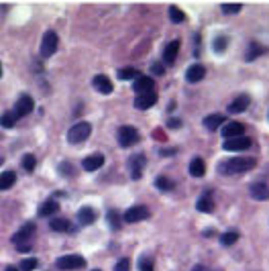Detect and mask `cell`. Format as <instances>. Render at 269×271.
Listing matches in <instances>:
<instances>
[{
	"label": "cell",
	"instance_id": "obj_1",
	"mask_svg": "<svg viewBox=\"0 0 269 271\" xmlns=\"http://www.w3.org/2000/svg\"><path fill=\"white\" fill-rule=\"evenodd\" d=\"M255 159L253 157H235V159H227L218 165V171L222 175H235V173H245L255 167Z\"/></svg>",
	"mask_w": 269,
	"mask_h": 271
},
{
	"label": "cell",
	"instance_id": "obj_2",
	"mask_svg": "<svg viewBox=\"0 0 269 271\" xmlns=\"http://www.w3.org/2000/svg\"><path fill=\"white\" fill-rule=\"evenodd\" d=\"M33 235H35V224L33 222H27L25 227H22L14 237H12V243H14V247L18 251H22V253H27V251H31V247H33V243H31V239H33Z\"/></svg>",
	"mask_w": 269,
	"mask_h": 271
},
{
	"label": "cell",
	"instance_id": "obj_3",
	"mask_svg": "<svg viewBox=\"0 0 269 271\" xmlns=\"http://www.w3.org/2000/svg\"><path fill=\"white\" fill-rule=\"evenodd\" d=\"M90 131H92L90 123H76L70 131H67V141H70L72 145H80L90 137Z\"/></svg>",
	"mask_w": 269,
	"mask_h": 271
},
{
	"label": "cell",
	"instance_id": "obj_4",
	"mask_svg": "<svg viewBox=\"0 0 269 271\" xmlns=\"http://www.w3.org/2000/svg\"><path fill=\"white\" fill-rule=\"evenodd\" d=\"M117 139H119V145H121V147H131V145H134V143H139L141 135H139V131L134 129V127L125 125V127L119 129Z\"/></svg>",
	"mask_w": 269,
	"mask_h": 271
},
{
	"label": "cell",
	"instance_id": "obj_5",
	"mask_svg": "<svg viewBox=\"0 0 269 271\" xmlns=\"http://www.w3.org/2000/svg\"><path fill=\"white\" fill-rule=\"evenodd\" d=\"M147 165V159H145V155L143 153H137V155H133L131 159H129V173L131 177L137 182V179L143 177V169Z\"/></svg>",
	"mask_w": 269,
	"mask_h": 271
},
{
	"label": "cell",
	"instance_id": "obj_6",
	"mask_svg": "<svg viewBox=\"0 0 269 271\" xmlns=\"http://www.w3.org/2000/svg\"><path fill=\"white\" fill-rule=\"evenodd\" d=\"M57 269H65V271H72V269H82L86 265V259L82 255H63L55 261Z\"/></svg>",
	"mask_w": 269,
	"mask_h": 271
},
{
	"label": "cell",
	"instance_id": "obj_7",
	"mask_svg": "<svg viewBox=\"0 0 269 271\" xmlns=\"http://www.w3.org/2000/svg\"><path fill=\"white\" fill-rule=\"evenodd\" d=\"M57 35L55 31H47L43 35V41H41V55L43 57H51L55 51H57Z\"/></svg>",
	"mask_w": 269,
	"mask_h": 271
},
{
	"label": "cell",
	"instance_id": "obj_8",
	"mask_svg": "<svg viewBox=\"0 0 269 271\" xmlns=\"http://www.w3.org/2000/svg\"><path fill=\"white\" fill-rule=\"evenodd\" d=\"M33 108H35V102H33V98L29 96V94H22L18 100H16V104H14V117L16 119H22V117H27L29 112H33Z\"/></svg>",
	"mask_w": 269,
	"mask_h": 271
},
{
	"label": "cell",
	"instance_id": "obj_9",
	"mask_svg": "<svg viewBox=\"0 0 269 271\" xmlns=\"http://www.w3.org/2000/svg\"><path fill=\"white\" fill-rule=\"evenodd\" d=\"M253 147V141L249 137H237V139H224L222 149L224 151H247Z\"/></svg>",
	"mask_w": 269,
	"mask_h": 271
},
{
	"label": "cell",
	"instance_id": "obj_10",
	"mask_svg": "<svg viewBox=\"0 0 269 271\" xmlns=\"http://www.w3.org/2000/svg\"><path fill=\"white\" fill-rule=\"evenodd\" d=\"M149 216H151V212H149L147 206H131V208L123 214V220H125V222H141V220H145V218H149Z\"/></svg>",
	"mask_w": 269,
	"mask_h": 271
},
{
	"label": "cell",
	"instance_id": "obj_11",
	"mask_svg": "<svg viewBox=\"0 0 269 271\" xmlns=\"http://www.w3.org/2000/svg\"><path fill=\"white\" fill-rule=\"evenodd\" d=\"M220 133H222L224 139L245 137V125H243V123H237V121H231V123H227V125H222Z\"/></svg>",
	"mask_w": 269,
	"mask_h": 271
},
{
	"label": "cell",
	"instance_id": "obj_12",
	"mask_svg": "<svg viewBox=\"0 0 269 271\" xmlns=\"http://www.w3.org/2000/svg\"><path fill=\"white\" fill-rule=\"evenodd\" d=\"M249 104H251V98L247 94H241V96H237V98H233L229 102L227 112H229V115H241V112H245L247 108H249Z\"/></svg>",
	"mask_w": 269,
	"mask_h": 271
},
{
	"label": "cell",
	"instance_id": "obj_13",
	"mask_svg": "<svg viewBox=\"0 0 269 271\" xmlns=\"http://www.w3.org/2000/svg\"><path fill=\"white\" fill-rule=\"evenodd\" d=\"M153 88H155V80L149 78V76H143V74H141L137 80H133V90H134V92H137L139 96L153 92Z\"/></svg>",
	"mask_w": 269,
	"mask_h": 271
},
{
	"label": "cell",
	"instance_id": "obj_14",
	"mask_svg": "<svg viewBox=\"0 0 269 271\" xmlns=\"http://www.w3.org/2000/svg\"><path fill=\"white\" fill-rule=\"evenodd\" d=\"M204 76H206V67L202 65V63L190 65L188 72H186V80H188L190 84H196V82H200V80H204Z\"/></svg>",
	"mask_w": 269,
	"mask_h": 271
},
{
	"label": "cell",
	"instance_id": "obj_15",
	"mask_svg": "<svg viewBox=\"0 0 269 271\" xmlns=\"http://www.w3.org/2000/svg\"><path fill=\"white\" fill-rule=\"evenodd\" d=\"M102 165H104V155H100V153L88 155L86 159L82 161V167H84L86 171H96V169H100Z\"/></svg>",
	"mask_w": 269,
	"mask_h": 271
},
{
	"label": "cell",
	"instance_id": "obj_16",
	"mask_svg": "<svg viewBox=\"0 0 269 271\" xmlns=\"http://www.w3.org/2000/svg\"><path fill=\"white\" fill-rule=\"evenodd\" d=\"M157 104V94L155 92H149V94H141L134 98V108H139V110H147L151 106Z\"/></svg>",
	"mask_w": 269,
	"mask_h": 271
},
{
	"label": "cell",
	"instance_id": "obj_17",
	"mask_svg": "<svg viewBox=\"0 0 269 271\" xmlns=\"http://www.w3.org/2000/svg\"><path fill=\"white\" fill-rule=\"evenodd\" d=\"M196 208L200 210V212H204V214H210L212 210H214V202H212V194L210 192H204L200 198H198V202H196Z\"/></svg>",
	"mask_w": 269,
	"mask_h": 271
},
{
	"label": "cell",
	"instance_id": "obj_18",
	"mask_svg": "<svg viewBox=\"0 0 269 271\" xmlns=\"http://www.w3.org/2000/svg\"><path fill=\"white\" fill-rule=\"evenodd\" d=\"M249 192H251V196H253L255 200H261V202L269 200V186H267V184H263V182H255V184H251Z\"/></svg>",
	"mask_w": 269,
	"mask_h": 271
},
{
	"label": "cell",
	"instance_id": "obj_19",
	"mask_svg": "<svg viewBox=\"0 0 269 271\" xmlns=\"http://www.w3.org/2000/svg\"><path fill=\"white\" fill-rule=\"evenodd\" d=\"M92 86L98 90V92H102V94H110V92H112V82H110V78H108V76H104V74L94 76Z\"/></svg>",
	"mask_w": 269,
	"mask_h": 271
},
{
	"label": "cell",
	"instance_id": "obj_20",
	"mask_svg": "<svg viewBox=\"0 0 269 271\" xmlns=\"http://www.w3.org/2000/svg\"><path fill=\"white\" fill-rule=\"evenodd\" d=\"M177 53H179V41H171V43L167 45V47H165V51H163V59H165V63H167V65L175 63Z\"/></svg>",
	"mask_w": 269,
	"mask_h": 271
},
{
	"label": "cell",
	"instance_id": "obj_21",
	"mask_svg": "<svg viewBox=\"0 0 269 271\" xmlns=\"http://www.w3.org/2000/svg\"><path fill=\"white\" fill-rule=\"evenodd\" d=\"M94 220H96V212L90 206H84V208L78 210V222L84 224V227H86V224H92Z\"/></svg>",
	"mask_w": 269,
	"mask_h": 271
},
{
	"label": "cell",
	"instance_id": "obj_22",
	"mask_svg": "<svg viewBox=\"0 0 269 271\" xmlns=\"http://www.w3.org/2000/svg\"><path fill=\"white\" fill-rule=\"evenodd\" d=\"M204 173H206L204 161H202L200 157H194V159L190 161V175H192V177H202Z\"/></svg>",
	"mask_w": 269,
	"mask_h": 271
},
{
	"label": "cell",
	"instance_id": "obj_23",
	"mask_svg": "<svg viewBox=\"0 0 269 271\" xmlns=\"http://www.w3.org/2000/svg\"><path fill=\"white\" fill-rule=\"evenodd\" d=\"M59 210V204L55 200H47V202H43L41 208H39V216H51Z\"/></svg>",
	"mask_w": 269,
	"mask_h": 271
},
{
	"label": "cell",
	"instance_id": "obj_24",
	"mask_svg": "<svg viewBox=\"0 0 269 271\" xmlns=\"http://www.w3.org/2000/svg\"><path fill=\"white\" fill-rule=\"evenodd\" d=\"M16 182V173L14 171H4V173H0V190H8L12 188Z\"/></svg>",
	"mask_w": 269,
	"mask_h": 271
},
{
	"label": "cell",
	"instance_id": "obj_25",
	"mask_svg": "<svg viewBox=\"0 0 269 271\" xmlns=\"http://www.w3.org/2000/svg\"><path fill=\"white\" fill-rule=\"evenodd\" d=\"M49 227H51L55 233H67L72 224H70V220H67V218H53V220L49 222Z\"/></svg>",
	"mask_w": 269,
	"mask_h": 271
},
{
	"label": "cell",
	"instance_id": "obj_26",
	"mask_svg": "<svg viewBox=\"0 0 269 271\" xmlns=\"http://www.w3.org/2000/svg\"><path fill=\"white\" fill-rule=\"evenodd\" d=\"M224 121H227V119H224L222 115H210V117H206V119H204V127H206V129H210V131H214V129L222 127V125H224Z\"/></svg>",
	"mask_w": 269,
	"mask_h": 271
},
{
	"label": "cell",
	"instance_id": "obj_27",
	"mask_svg": "<svg viewBox=\"0 0 269 271\" xmlns=\"http://www.w3.org/2000/svg\"><path fill=\"white\" fill-rule=\"evenodd\" d=\"M155 188L157 190H163V192H171L175 188V182H171V179L165 177V175H159V177L155 179Z\"/></svg>",
	"mask_w": 269,
	"mask_h": 271
},
{
	"label": "cell",
	"instance_id": "obj_28",
	"mask_svg": "<svg viewBox=\"0 0 269 271\" xmlns=\"http://www.w3.org/2000/svg\"><path fill=\"white\" fill-rule=\"evenodd\" d=\"M141 76V72L137 70V67H123V70H119V80H137Z\"/></svg>",
	"mask_w": 269,
	"mask_h": 271
},
{
	"label": "cell",
	"instance_id": "obj_29",
	"mask_svg": "<svg viewBox=\"0 0 269 271\" xmlns=\"http://www.w3.org/2000/svg\"><path fill=\"white\" fill-rule=\"evenodd\" d=\"M263 51H265V49H263V45H259V43H251V45H249V49H247L245 59H247V61H253V59H257Z\"/></svg>",
	"mask_w": 269,
	"mask_h": 271
},
{
	"label": "cell",
	"instance_id": "obj_30",
	"mask_svg": "<svg viewBox=\"0 0 269 271\" xmlns=\"http://www.w3.org/2000/svg\"><path fill=\"white\" fill-rule=\"evenodd\" d=\"M212 47H214V51H216V53H222L224 49L229 47V37H224V35H218V37L214 39V45H212Z\"/></svg>",
	"mask_w": 269,
	"mask_h": 271
},
{
	"label": "cell",
	"instance_id": "obj_31",
	"mask_svg": "<svg viewBox=\"0 0 269 271\" xmlns=\"http://www.w3.org/2000/svg\"><path fill=\"white\" fill-rule=\"evenodd\" d=\"M220 8H222L224 14H239L241 8H243V4H239V2H224Z\"/></svg>",
	"mask_w": 269,
	"mask_h": 271
},
{
	"label": "cell",
	"instance_id": "obj_32",
	"mask_svg": "<svg viewBox=\"0 0 269 271\" xmlns=\"http://www.w3.org/2000/svg\"><path fill=\"white\" fill-rule=\"evenodd\" d=\"M35 167H37V159H35V155H31V153H29V155L22 157V169L31 173Z\"/></svg>",
	"mask_w": 269,
	"mask_h": 271
},
{
	"label": "cell",
	"instance_id": "obj_33",
	"mask_svg": "<svg viewBox=\"0 0 269 271\" xmlns=\"http://www.w3.org/2000/svg\"><path fill=\"white\" fill-rule=\"evenodd\" d=\"M169 18H171V22H175V25H177V22H184L186 20V14L179 10L177 6H169Z\"/></svg>",
	"mask_w": 269,
	"mask_h": 271
},
{
	"label": "cell",
	"instance_id": "obj_34",
	"mask_svg": "<svg viewBox=\"0 0 269 271\" xmlns=\"http://www.w3.org/2000/svg\"><path fill=\"white\" fill-rule=\"evenodd\" d=\"M14 123H16V117H14V112H4V115L0 117V125H2V127H6V129L14 127Z\"/></svg>",
	"mask_w": 269,
	"mask_h": 271
},
{
	"label": "cell",
	"instance_id": "obj_35",
	"mask_svg": "<svg viewBox=\"0 0 269 271\" xmlns=\"http://www.w3.org/2000/svg\"><path fill=\"white\" fill-rule=\"evenodd\" d=\"M239 241V233H235V231H229V233H224L222 237H220V243L222 245H233V243H237Z\"/></svg>",
	"mask_w": 269,
	"mask_h": 271
},
{
	"label": "cell",
	"instance_id": "obj_36",
	"mask_svg": "<svg viewBox=\"0 0 269 271\" xmlns=\"http://www.w3.org/2000/svg\"><path fill=\"white\" fill-rule=\"evenodd\" d=\"M108 224H110V229H115V231L121 229V216H119L115 210L108 212Z\"/></svg>",
	"mask_w": 269,
	"mask_h": 271
},
{
	"label": "cell",
	"instance_id": "obj_37",
	"mask_svg": "<svg viewBox=\"0 0 269 271\" xmlns=\"http://www.w3.org/2000/svg\"><path fill=\"white\" fill-rule=\"evenodd\" d=\"M115 271H131V259H127V257L119 259L115 265Z\"/></svg>",
	"mask_w": 269,
	"mask_h": 271
},
{
	"label": "cell",
	"instance_id": "obj_38",
	"mask_svg": "<svg viewBox=\"0 0 269 271\" xmlns=\"http://www.w3.org/2000/svg\"><path fill=\"white\" fill-rule=\"evenodd\" d=\"M37 265H39L37 259H25V261L20 263V271H33Z\"/></svg>",
	"mask_w": 269,
	"mask_h": 271
},
{
	"label": "cell",
	"instance_id": "obj_39",
	"mask_svg": "<svg viewBox=\"0 0 269 271\" xmlns=\"http://www.w3.org/2000/svg\"><path fill=\"white\" fill-rule=\"evenodd\" d=\"M139 267H141V271H155V267H153V259H149V257H143V259H141V263H139Z\"/></svg>",
	"mask_w": 269,
	"mask_h": 271
},
{
	"label": "cell",
	"instance_id": "obj_40",
	"mask_svg": "<svg viewBox=\"0 0 269 271\" xmlns=\"http://www.w3.org/2000/svg\"><path fill=\"white\" fill-rule=\"evenodd\" d=\"M59 173H67V175H72L74 173V167L70 163H61L59 165Z\"/></svg>",
	"mask_w": 269,
	"mask_h": 271
},
{
	"label": "cell",
	"instance_id": "obj_41",
	"mask_svg": "<svg viewBox=\"0 0 269 271\" xmlns=\"http://www.w3.org/2000/svg\"><path fill=\"white\" fill-rule=\"evenodd\" d=\"M167 127L169 129H179V127H182V119H169Z\"/></svg>",
	"mask_w": 269,
	"mask_h": 271
},
{
	"label": "cell",
	"instance_id": "obj_42",
	"mask_svg": "<svg viewBox=\"0 0 269 271\" xmlns=\"http://www.w3.org/2000/svg\"><path fill=\"white\" fill-rule=\"evenodd\" d=\"M153 72H155V74H163V72H165V67H161L159 63H155V65H153Z\"/></svg>",
	"mask_w": 269,
	"mask_h": 271
},
{
	"label": "cell",
	"instance_id": "obj_43",
	"mask_svg": "<svg viewBox=\"0 0 269 271\" xmlns=\"http://www.w3.org/2000/svg\"><path fill=\"white\" fill-rule=\"evenodd\" d=\"M192 271H210V269L204 265H196V267H192Z\"/></svg>",
	"mask_w": 269,
	"mask_h": 271
},
{
	"label": "cell",
	"instance_id": "obj_44",
	"mask_svg": "<svg viewBox=\"0 0 269 271\" xmlns=\"http://www.w3.org/2000/svg\"><path fill=\"white\" fill-rule=\"evenodd\" d=\"M6 271H18V269H16V267H12V265H10V267H6Z\"/></svg>",
	"mask_w": 269,
	"mask_h": 271
},
{
	"label": "cell",
	"instance_id": "obj_45",
	"mask_svg": "<svg viewBox=\"0 0 269 271\" xmlns=\"http://www.w3.org/2000/svg\"><path fill=\"white\" fill-rule=\"evenodd\" d=\"M0 78H2V63H0Z\"/></svg>",
	"mask_w": 269,
	"mask_h": 271
},
{
	"label": "cell",
	"instance_id": "obj_46",
	"mask_svg": "<svg viewBox=\"0 0 269 271\" xmlns=\"http://www.w3.org/2000/svg\"><path fill=\"white\" fill-rule=\"evenodd\" d=\"M4 163V159H2V157H0V165H2Z\"/></svg>",
	"mask_w": 269,
	"mask_h": 271
},
{
	"label": "cell",
	"instance_id": "obj_47",
	"mask_svg": "<svg viewBox=\"0 0 269 271\" xmlns=\"http://www.w3.org/2000/svg\"><path fill=\"white\" fill-rule=\"evenodd\" d=\"M94 271H100V269H94Z\"/></svg>",
	"mask_w": 269,
	"mask_h": 271
}]
</instances>
